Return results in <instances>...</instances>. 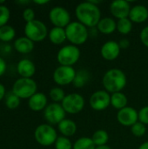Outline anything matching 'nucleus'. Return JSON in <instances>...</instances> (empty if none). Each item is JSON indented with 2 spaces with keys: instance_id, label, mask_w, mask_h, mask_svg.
<instances>
[{
  "instance_id": "nucleus-1",
  "label": "nucleus",
  "mask_w": 148,
  "mask_h": 149,
  "mask_svg": "<svg viewBox=\"0 0 148 149\" xmlns=\"http://www.w3.org/2000/svg\"><path fill=\"white\" fill-rule=\"evenodd\" d=\"M75 15L79 23L90 28L97 26L101 19L99 8L90 1L78 4L75 9Z\"/></svg>"
},
{
  "instance_id": "nucleus-2",
  "label": "nucleus",
  "mask_w": 148,
  "mask_h": 149,
  "mask_svg": "<svg viewBox=\"0 0 148 149\" xmlns=\"http://www.w3.org/2000/svg\"><path fill=\"white\" fill-rule=\"evenodd\" d=\"M102 84L107 93H120L126 86V76L120 69L113 68L105 73Z\"/></svg>"
},
{
  "instance_id": "nucleus-3",
  "label": "nucleus",
  "mask_w": 148,
  "mask_h": 149,
  "mask_svg": "<svg viewBox=\"0 0 148 149\" xmlns=\"http://www.w3.org/2000/svg\"><path fill=\"white\" fill-rule=\"evenodd\" d=\"M66 38L73 45H81L88 39L89 32L87 27L79 21L71 22L65 28Z\"/></svg>"
},
{
  "instance_id": "nucleus-4",
  "label": "nucleus",
  "mask_w": 148,
  "mask_h": 149,
  "mask_svg": "<svg viewBox=\"0 0 148 149\" xmlns=\"http://www.w3.org/2000/svg\"><path fill=\"white\" fill-rule=\"evenodd\" d=\"M38 86L31 78H19L12 86V93L21 99H30L37 93Z\"/></svg>"
},
{
  "instance_id": "nucleus-5",
  "label": "nucleus",
  "mask_w": 148,
  "mask_h": 149,
  "mask_svg": "<svg viewBox=\"0 0 148 149\" xmlns=\"http://www.w3.org/2000/svg\"><path fill=\"white\" fill-rule=\"evenodd\" d=\"M34 137L36 141L44 147H49L55 144L58 139L56 130L49 124H41L38 126L34 132Z\"/></svg>"
},
{
  "instance_id": "nucleus-6",
  "label": "nucleus",
  "mask_w": 148,
  "mask_h": 149,
  "mask_svg": "<svg viewBox=\"0 0 148 149\" xmlns=\"http://www.w3.org/2000/svg\"><path fill=\"white\" fill-rule=\"evenodd\" d=\"M24 34L25 37L33 42H40L46 38L48 31L46 25L42 21L34 19L33 21L25 24Z\"/></svg>"
},
{
  "instance_id": "nucleus-7",
  "label": "nucleus",
  "mask_w": 148,
  "mask_h": 149,
  "mask_svg": "<svg viewBox=\"0 0 148 149\" xmlns=\"http://www.w3.org/2000/svg\"><path fill=\"white\" fill-rule=\"evenodd\" d=\"M80 57L79 49L73 45H68L62 47L57 55V60L60 65L72 66L78 62Z\"/></svg>"
},
{
  "instance_id": "nucleus-8",
  "label": "nucleus",
  "mask_w": 148,
  "mask_h": 149,
  "mask_svg": "<svg viewBox=\"0 0 148 149\" xmlns=\"http://www.w3.org/2000/svg\"><path fill=\"white\" fill-rule=\"evenodd\" d=\"M61 105L65 113L77 114L83 110L85 107V100L83 96L79 93H70L65 95Z\"/></svg>"
},
{
  "instance_id": "nucleus-9",
  "label": "nucleus",
  "mask_w": 148,
  "mask_h": 149,
  "mask_svg": "<svg viewBox=\"0 0 148 149\" xmlns=\"http://www.w3.org/2000/svg\"><path fill=\"white\" fill-rule=\"evenodd\" d=\"M65 111L61 104L51 103L44 111V116L49 125H58L65 119Z\"/></svg>"
},
{
  "instance_id": "nucleus-10",
  "label": "nucleus",
  "mask_w": 148,
  "mask_h": 149,
  "mask_svg": "<svg viewBox=\"0 0 148 149\" xmlns=\"http://www.w3.org/2000/svg\"><path fill=\"white\" fill-rule=\"evenodd\" d=\"M49 18L54 27L65 28L71 23V16L66 9L61 6L53 7L49 12Z\"/></svg>"
},
{
  "instance_id": "nucleus-11",
  "label": "nucleus",
  "mask_w": 148,
  "mask_h": 149,
  "mask_svg": "<svg viewBox=\"0 0 148 149\" xmlns=\"http://www.w3.org/2000/svg\"><path fill=\"white\" fill-rule=\"evenodd\" d=\"M76 73L77 72L72 66L59 65L53 72V80L59 86H67L73 83Z\"/></svg>"
},
{
  "instance_id": "nucleus-12",
  "label": "nucleus",
  "mask_w": 148,
  "mask_h": 149,
  "mask_svg": "<svg viewBox=\"0 0 148 149\" xmlns=\"http://www.w3.org/2000/svg\"><path fill=\"white\" fill-rule=\"evenodd\" d=\"M91 107L95 111H102L111 105V95L104 90H99L92 94L89 100Z\"/></svg>"
},
{
  "instance_id": "nucleus-13",
  "label": "nucleus",
  "mask_w": 148,
  "mask_h": 149,
  "mask_svg": "<svg viewBox=\"0 0 148 149\" xmlns=\"http://www.w3.org/2000/svg\"><path fill=\"white\" fill-rule=\"evenodd\" d=\"M138 111L131 107H126L120 110L117 113V120L120 124L125 127H133L138 122Z\"/></svg>"
},
{
  "instance_id": "nucleus-14",
  "label": "nucleus",
  "mask_w": 148,
  "mask_h": 149,
  "mask_svg": "<svg viewBox=\"0 0 148 149\" xmlns=\"http://www.w3.org/2000/svg\"><path fill=\"white\" fill-rule=\"evenodd\" d=\"M131 5L129 2L126 0H115L110 4V11L113 17L118 19L126 18L129 17L131 10Z\"/></svg>"
},
{
  "instance_id": "nucleus-15",
  "label": "nucleus",
  "mask_w": 148,
  "mask_h": 149,
  "mask_svg": "<svg viewBox=\"0 0 148 149\" xmlns=\"http://www.w3.org/2000/svg\"><path fill=\"white\" fill-rule=\"evenodd\" d=\"M120 47L119 43L113 40H110L106 42L100 50V53L103 58L108 61H112L116 59L120 53Z\"/></svg>"
},
{
  "instance_id": "nucleus-16",
  "label": "nucleus",
  "mask_w": 148,
  "mask_h": 149,
  "mask_svg": "<svg viewBox=\"0 0 148 149\" xmlns=\"http://www.w3.org/2000/svg\"><path fill=\"white\" fill-rule=\"evenodd\" d=\"M128 18L136 24L144 23L148 18V10L145 5L138 4L131 8Z\"/></svg>"
},
{
  "instance_id": "nucleus-17",
  "label": "nucleus",
  "mask_w": 148,
  "mask_h": 149,
  "mask_svg": "<svg viewBox=\"0 0 148 149\" xmlns=\"http://www.w3.org/2000/svg\"><path fill=\"white\" fill-rule=\"evenodd\" d=\"M17 70L22 78H31L36 72V66L31 60L23 58L17 63Z\"/></svg>"
},
{
  "instance_id": "nucleus-18",
  "label": "nucleus",
  "mask_w": 148,
  "mask_h": 149,
  "mask_svg": "<svg viewBox=\"0 0 148 149\" xmlns=\"http://www.w3.org/2000/svg\"><path fill=\"white\" fill-rule=\"evenodd\" d=\"M28 106L30 109L34 112L44 110L47 107V98L43 93H36L29 99Z\"/></svg>"
},
{
  "instance_id": "nucleus-19",
  "label": "nucleus",
  "mask_w": 148,
  "mask_h": 149,
  "mask_svg": "<svg viewBox=\"0 0 148 149\" xmlns=\"http://www.w3.org/2000/svg\"><path fill=\"white\" fill-rule=\"evenodd\" d=\"M14 49L22 54H27L34 49V42L27 37H20L14 41Z\"/></svg>"
},
{
  "instance_id": "nucleus-20",
  "label": "nucleus",
  "mask_w": 148,
  "mask_h": 149,
  "mask_svg": "<svg viewBox=\"0 0 148 149\" xmlns=\"http://www.w3.org/2000/svg\"><path fill=\"white\" fill-rule=\"evenodd\" d=\"M58 131L63 134L65 137H70L75 134L77 131V125L73 120L65 119L58 125Z\"/></svg>"
},
{
  "instance_id": "nucleus-21",
  "label": "nucleus",
  "mask_w": 148,
  "mask_h": 149,
  "mask_svg": "<svg viewBox=\"0 0 148 149\" xmlns=\"http://www.w3.org/2000/svg\"><path fill=\"white\" fill-rule=\"evenodd\" d=\"M97 28L103 34H111L117 30V23L112 17H104L100 19Z\"/></svg>"
},
{
  "instance_id": "nucleus-22",
  "label": "nucleus",
  "mask_w": 148,
  "mask_h": 149,
  "mask_svg": "<svg viewBox=\"0 0 148 149\" xmlns=\"http://www.w3.org/2000/svg\"><path fill=\"white\" fill-rule=\"evenodd\" d=\"M48 36L50 41L54 45H61L67 39L65 30L59 27H53L50 31Z\"/></svg>"
},
{
  "instance_id": "nucleus-23",
  "label": "nucleus",
  "mask_w": 148,
  "mask_h": 149,
  "mask_svg": "<svg viewBox=\"0 0 148 149\" xmlns=\"http://www.w3.org/2000/svg\"><path fill=\"white\" fill-rule=\"evenodd\" d=\"M127 97L121 92L111 95V105L119 111L127 107Z\"/></svg>"
},
{
  "instance_id": "nucleus-24",
  "label": "nucleus",
  "mask_w": 148,
  "mask_h": 149,
  "mask_svg": "<svg viewBox=\"0 0 148 149\" xmlns=\"http://www.w3.org/2000/svg\"><path fill=\"white\" fill-rule=\"evenodd\" d=\"M92 140L96 147L105 146V145H106V143L109 140V135L106 131L100 129V130H97L92 134Z\"/></svg>"
},
{
  "instance_id": "nucleus-25",
  "label": "nucleus",
  "mask_w": 148,
  "mask_h": 149,
  "mask_svg": "<svg viewBox=\"0 0 148 149\" xmlns=\"http://www.w3.org/2000/svg\"><path fill=\"white\" fill-rule=\"evenodd\" d=\"M16 36L15 29L10 25H4L0 27V40L3 42H10Z\"/></svg>"
},
{
  "instance_id": "nucleus-26",
  "label": "nucleus",
  "mask_w": 148,
  "mask_h": 149,
  "mask_svg": "<svg viewBox=\"0 0 148 149\" xmlns=\"http://www.w3.org/2000/svg\"><path fill=\"white\" fill-rule=\"evenodd\" d=\"M96 146L93 143L92 138L81 137L75 141L72 149H95Z\"/></svg>"
},
{
  "instance_id": "nucleus-27",
  "label": "nucleus",
  "mask_w": 148,
  "mask_h": 149,
  "mask_svg": "<svg viewBox=\"0 0 148 149\" xmlns=\"http://www.w3.org/2000/svg\"><path fill=\"white\" fill-rule=\"evenodd\" d=\"M132 29H133V22L128 17L118 20L117 31L120 33H121L123 35H126L131 32Z\"/></svg>"
},
{
  "instance_id": "nucleus-28",
  "label": "nucleus",
  "mask_w": 148,
  "mask_h": 149,
  "mask_svg": "<svg viewBox=\"0 0 148 149\" xmlns=\"http://www.w3.org/2000/svg\"><path fill=\"white\" fill-rule=\"evenodd\" d=\"M89 73L87 71L85 70H81V71H79L77 73H76V76H75V79L73 80V85L75 87H78V88H80V87H83L89 80Z\"/></svg>"
},
{
  "instance_id": "nucleus-29",
  "label": "nucleus",
  "mask_w": 148,
  "mask_h": 149,
  "mask_svg": "<svg viewBox=\"0 0 148 149\" xmlns=\"http://www.w3.org/2000/svg\"><path fill=\"white\" fill-rule=\"evenodd\" d=\"M50 98L51 99V100L54 101V103H58V102H62L63 100L65 97V92L62 88L60 87H53L50 90L49 93Z\"/></svg>"
},
{
  "instance_id": "nucleus-30",
  "label": "nucleus",
  "mask_w": 148,
  "mask_h": 149,
  "mask_svg": "<svg viewBox=\"0 0 148 149\" xmlns=\"http://www.w3.org/2000/svg\"><path fill=\"white\" fill-rule=\"evenodd\" d=\"M20 104V99L15 95L12 92L9 93L5 96V105L9 109H16Z\"/></svg>"
},
{
  "instance_id": "nucleus-31",
  "label": "nucleus",
  "mask_w": 148,
  "mask_h": 149,
  "mask_svg": "<svg viewBox=\"0 0 148 149\" xmlns=\"http://www.w3.org/2000/svg\"><path fill=\"white\" fill-rule=\"evenodd\" d=\"M55 149H72L73 145L72 144L71 141L65 136L58 137L55 142Z\"/></svg>"
},
{
  "instance_id": "nucleus-32",
  "label": "nucleus",
  "mask_w": 148,
  "mask_h": 149,
  "mask_svg": "<svg viewBox=\"0 0 148 149\" xmlns=\"http://www.w3.org/2000/svg\"><path fill=\"white\" fill-rule=\"evenodd\" d=\"M10 17V11L4 4L0 5V27L7 24Z\"/></svg>"
},
{
  "instance_id": "nucleus-33",
  "label": "nucleus",
  "mask_w": 148,
  "mask_h": 149,
  "mask_svg": "<svg viewBox=\"0 0 148 149\" xmlns=\"http://www.w3.org/2000/svg\"><path fill=\"white\" fill-rule=\"evenodd\" d=\"M131 131H132V134L134 136H136V137H141V136H143L146 134L147 127H146V125H144L141 122L138 121L133 127H131Z\"/></svg>"
},
{
  "instance_id": "nucleus-34",
  "label": "nucleus",
  "mask_w": 148,
  "mask_h": 149,
  "mask_svg": "<svg viewBox=\"0 0 148 149\" xmlns=\"http://www.w3.org/2000/svg\"><path fill=\"white\" fill-rule=\"evenodd\" d=\"M139 120L144 125H148V106L142 107L139 112Z\"/></svg>"
},
{
  "instance_id": "nucleus-35",
  "label": "nucleus",
  "mask_w": 148,
  "mask_h": 149,
  "mask_svg": "<svg viewBox=\"0 0 148 149\" xmlns=\"http://www.w3.org/2000/svg\"><path fill=\"white\" fill-rule=\"evenodd\" d=\"M23 18L26 23L33 21L35 19L34 10L31 8H25L23 11Z\"/></svg>"
},
{
  "instance_id": "nucleus-36",
  "label": "nucleus",
  "mask_w": 148,
  "mask_h": 149,
  "mask_svg": "<svg viewBox=\"0 0 148 149\" xmlns=\"http://www.w3.org/2000/svg\"><path fill=\"white\" fill-rule=\"evenodd\" d=\"M140 38L142 44L148 48V26H146L145 28L142 29Z\"/></svg>"
},
{
  "instance_id": "nucleus-37",
  "label": "nucleus",
  "mask_w": 148,
  "mask_h": 149,
  "mask_svg": "<svg viewBox=\"0 0 148 149\" xmlns=\"http://www.w3.org/2000/svg\"><path fill=\"white\" fill-rule=\"evenodd\" d=\"M6 68H7V65H6L5 60L2 57H0V77L4 74Z\"/></svg>"
},
{
  "instance_id": "nucleus-38",
  "label": "nucleus",
  "mask_w": 148,
  "mask_h": 149,
  "mask_svg": "<svg viewBox=\"0 0 148 149\" xmlns=\"http://www.w3.org/2000/svg\"><path fill=\"white\" fill-rule=\"evenodd\" d=\"M119 45H120V49H127L129 47V45H130V42L126 38H122V39L120 40Z\"/></svg>"
},
{
  "instance_id": "nucleus-39",
  "label": "nucleus",
  "mask_w": 148,
  "mask_h": 149,
  "mask_svg": "<svg viewBox=\"0 0 148 149\" xmlns=\"http://www.w3.org/2000/svg\"><path fill=\"white\" fill-rule=\"evenodd\" d=\"M4 96H5V87L2 83H0V101L4 98Z\"/></svg>"
},
{
  "instance_id": "nucleus-40",
  "label": "nucleus",
  "mask_w": 148,
  "mask_h": 149,
  "mask_svg": "<svg viewBox=\"0 0 148 149\" xmlns=\"http://www.w3.org/2000/svg\"><path fill=\"white\" fill-rule=\"evenodd\" d=\"M33 3H35L36 4H39V5H41V4L48 3H49V1H48V0H34V1H33Z\"/></svg>"
},
{
  "instance_id": "nucleus-41",
  "label": "nucleus",
  "mask_w": 148,
  "mask_h": 149,
  "mask_svg": "<svg viewBox=\"0 0 148 149\" xmlns=\"http://www.w3.org/2000/svg\"><path fill=\"white\" fill-rule=\"evenodd\" d=\"M139 149H148V141H146L143 144H141Z\"/></svg>"
},
{
  "instance_id": "nucleus-42",
  "label": "nucleus",
  "mask_w": 148,
  "mask_h": 149,
  "mask_svg": "<svg viewBox=\"0 0 148 149\" xmlns=\"http://www.w3.org/2000/svg\"><path fill=\"white\" fill-rule=\"evenodd\" d=\"M95 149H112L110 147H108L107 145H105V146H100V147H96Z\"/></svg>"
},
{
  "instance_id": "nucleus-43",
  "label": "nucleus",
  "mask_w": 148,
  "mask_h": 149,
  "mask_svg": "<svg viewBox=\"0 0 148 149\" xmlns=\"http://www.w3.org/2000/svg\"><path fill=\"white\" fill-rule=\"evenodd\" d=\"M17 3H23V4H26V3H29L30 2L26 0V1H17Z\"/></svg>"
},
{
  "instance_id": "nucleus-44",
  "label": "nucleus",
  "mask_w": 148,
  "mask_h": 149,
  "mask_svg": "<svg viewBox=\"0 0 148 149\" xmlns=\"http://www.w3.org/2000/svg\"><path fill=\"white\" fill-rule=\"evenodd\" d=\"M4 2H5L4 0H1V1H0V5H3V4L4 3Z\"/></svg>"
}]
</instances>
